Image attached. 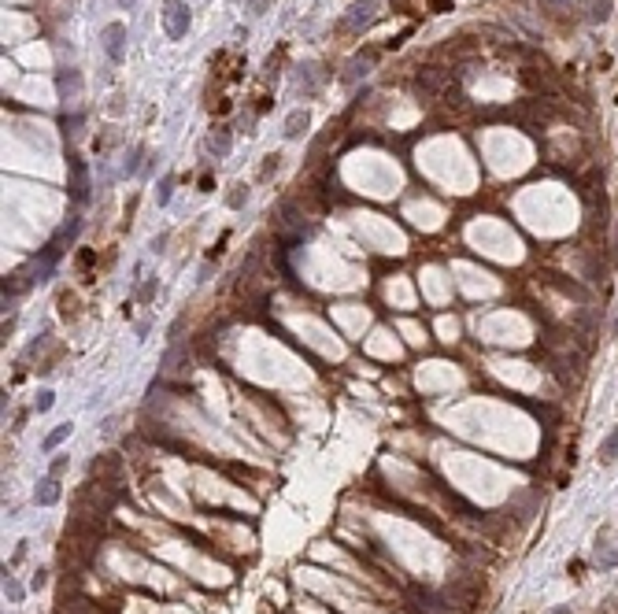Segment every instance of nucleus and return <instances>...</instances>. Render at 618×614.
<instances>
[{"mask_svg":"<svg viewBox=\"0 0 618 614\" xmlns=\"http://www.w3.org/2000/svg\"><path fill=\"white\" fill-rule=\"evenodd\" d=\"M482 596H485V585L478 577H455V581H448L444 585V599H452L455 607H467V611H474L482 603Z\"/></svg>","mask_w":618,"mask_h":614,"instance_id":"1","label":"nucleus"},{"mask_svg":"<svg viewBox=\"0 0 618 614\" xmlns=\"http://www.w3.org/2000/svg\"><path fill=\"white\" fill-rule=\"evenodd\" d=\"M89 478H96L100 485L118 492V481H123V459L118 455H93L89 459Z\"/></svg>","mask_w":618,"mask_h":614,"instance_id":"2","label":"nucleus"},{"mask_svg":"<svg viewBox=\"0 0 618 614\" xmlns=\"http://www.w3.org/2000/svg\"><path fill=\"white\" fill-rule=\"evenodd\" d=\"M164 30H167V37H186V30H189V8L182 4V0H167L164 4Z\"/></svg>","mask_w":618,"mask_h":614,"instance_id":"3","label":"nucleus"},{"mask_svg":"<svg viewBox=\"0 0 618 614\" xmlns=\"http://www.w3.org/2000/svg\"><path fill=\"white\" fill-rule=\"evenodd\" d=\"M448 82H452V74L444 71V67H422V71L415 74V89H418L422 96L444 93V89H448Z\"/></svg>","mask_w":618,"mask_h":614,"instance_id":"4","label":"nucleus"},{"mask_svg":"<svg viewBox=\"0 0 618 614\" xmlns=\"http://www.w3.org/2000/svg\"><path fill=\"white\" fill-rule=\"evenodd\" d=\"M374 15H378V4H374V0L352 4V12L341 19V30H363V26H371V23H374Z\"/></svg>","mask_w":618,"mask_h":614,"instance_id":"5","label":"nucleus"},{"mask_svg":"<svg viewBox=\"0 0 618 614\" xmlns=\"http://www.w3.org/2000/svg\"><path fill=\"white\" fill-rule=\"evenodd\" d=\"M278 233L289 237V241H297V237L308 233V222L297 215V208H292V204H285V208H281V215H278Z\"/></svg>","mask_w":618,"mask_h":614,"instance_id":"6","label":"nucleus"},{"mask_svg":"<svg viewBox=\"0 0 618 614\" xmlns=\"http://www.w3.org/2000/svg\"><path fill=\"white\" fill-rule=\"evenodd\" d=\"M100 41H104V52L112 56L115 63L123 60V41H126V26L123 23H107L104 26V34H100Z\"/></svg>","mask_w":618,"mask_h":614,"instance_id":"7","label":"nucleus"},{"mask_svg":"<svg viewBox=\"0 0 618 614\" xmlns=\"http://www.w3.org/2000/svg\"><path fill=\"white\" fill-rule=\"evenodd\" d=\"M204 145H208V152H211L215 159L230 156V145H233V141H230V130H226V126H219V130H211V134H208V141H204Z\"/></svg>","mask_w":618,"mask_h":614,"instance_id":"8","label":"nucleus"},{"mask_svg":"<svg viewBox=\"0 0 618 614\" xmlns=\"http://www.w3.org/2000/svg\"><path fill=\"white\" fill-rule=\"evenodd\" d=\"M60 500V478H45L34 489V503H41V507H52V503Z\"/></svg>","mask_w":618,"mask_h":614,"instance_id":"9","label":"nucleus"},{"mask_svg":"<svg viewBox=\"0 0 618 614\" xmlns=\"http://www.w3.org/2000/svg\"><path fill=\"white\" fill-rule=\"evenodd\" d=\"M378 60V52L371 48V52H360V56H355L352 63H348V71H344V82H360V74H367V67H371V63Z\"/></svg>","mask_w":618,"mask_h":614,"instance_id":"10","label":"nucleus"},{"mask_svg":"<svg viewBox=\"0 0 618 614\" xmlns=\"http://www.w3.org/2000/svg\"><path fill=\"white\" fill-rule=\"evenodd\" d=\"M522 82L529 85V89H540V93H556V82H551L545 71H533V67H526V71H522Z\"/></svg>","mask_w":618,"mask_h":614,"instance_id":"11","label":"nucleus"},{"mask_svg":"<svg viewBox=\"0 0 618 614\" xmlns=\"http://www.w3.org/2000/svg\"><path fill=\"white\" fill-rule=\"evenodd\" d=\"M71 429H74L71 422H60V426H56V429H52V433L45 437V444H41V448H45V451H56V448L63 444V440L71 437Z\"/></svg>","mask_w":618,"mask_h":614,"instance_id":"12","label":"nucleus"},{"mask_svg":"<svg viewBox=\"0 0 618 614\" xmlns=\"http://www.w3.org/2000/svg\"><path fill=\"white\" fill-rule=\"evenodd\" d=\"M303 130H308V111L300 107V111H292V115L285 118V137H300Z\"/></svg>","mask_w":618,"mask_h":614,"instance_id":"13","label":"nucleus"},{"mask_svg":"<svg viewBox=\"0 0 618 614\" xmlns=\"http://www.w3.org/2000/svg\"><path fill=\"white\" fill-rule=\"evenodd\" d=\"M600 459H603V462H615V459H618V429H611V433L603 437V444H600Z\"/></svg>","mask_w":618,"mask_h":614,"instance_id":"14","label":"nucleus"},{"mask_svg":"<svg viewBox=\"0 0 618 614\" xmlns=\"http://www.w3.org/2000/svg\"><path fill=\"white\" fill-rule=\"evenodd\" d=\"M611 15V0H589V23H603Z\"/></svg>","mask_w":618,"mask_h":614,"instance_id":"15","label":"nucleus"},{"mask_svg":"<svg viewBox=\"0 0 618 614\" xmlns=\"http://www.w3.org/2000/svg\"><path fill=\"white\" fill-rule=\"evenodd\" d=\"M4 596L12 599V603H19V599H23V585H19V581H15L12 574H8V570H4Z\"/></svg>","mask_w":618,"mask_h":614,"instance_id":"16","label":"nucleus"},{"mask_svg":"<svg viewBox=\"0 0 618 614\" xmlns=\"http://www.w3.org/2000/svg\"><path fill=\"white\" fill-rule=\"evenodd\" d=\"M60 93L67 96V93H78V74H60Z\"/></svg>","mask_w":618,"mask_h":614,"instance_id":"17","label":"nucleus"},{"mask_svg":"<svg viewBox=\"0 0 618 614\" xmlns=\"http://www.w3.org/2000/svg\"><path fill=\"white\" fill-rule=\"evenodd\" d=\"M245 200H248V189H245V186H233V192L226 197V204H230V208H241Z\"/></svg>","mask_w":618,"mask_h":614,"instance_id":"18","label":"nucleus"},{"mask_svg":"<svg viewBox=\"0 0 618 614\" xmlns=\"http://www.w3.org/2000/svg\"><path fill=\"white\" fill-rule=\"evenodd\" d=\"M52 404H56V392H48V389H45V392H37V411H48Z\"/></svg>","mask_w":618,"mask_h":614,"instance_id":"19","label":"nucleus"},{"mask_svg":"<svg viewBox=\"0 0 618 614\" xmlns=\"http://www.w3.org/2000/svg\"><path fill=\"white\" fill-rule=\"evenodd\" d=\"M63 470H67V455H56V459H52V467H48V478H60Z\"/></svg>","mask_w":618,"mask_h":614,"instance_id":"20","label":"nucleus"},{"mask_svg":"<svg viewBox=\"0 0 618 614\" xmlns=\"http://www.w3.org/2000/svg\"><path fill=\"white\" fill-rule=\"evenodd\" d=\"M170 189H175V178H164V181H159V204L170 200Z\"/></svg>","mask_w":618,"mask_h":614,"instance_id":"21","label":"nucleus"},{"mask_svg":"<svg viewBox=\"0 0 618 614\" xmlns=\"http://www.w3.org/2000/svg\"><path fill=\"white\" fill-rule=\"evenodd\" d=\"M152 293H156V285H152V282H145V285H141V293H137V296H141V300H152Z\"/></svg>","mask_w":618,"mask_h":614,"instance_id":"22","label":"nucleus"},{"mask_svg":"<svg viewBox=\"0 0 618 614\" xmlns=\"http://www.w3.org/2000/svg\"><path fill=\"white\" fill-rule=\"evenodd\" d=\"M430 8L433 12H448V0H430Z\"/></svg>","mask_w":618,"mask_h":614,"instance_id":"23","label":"nucleus"},{"mask_svg":"<svg viewBox=\"0 0 618 614\" xmlns=\"http://www.w3.org/2000/svg\"><path fill=\"white\" fill-rule=\"evenodd\" d=\"M545 614H570V607L563 603V607H551V611H545Z\"/></svg>","mask_w":618,"mask_h":614,"instance_id":"24","label":"nucleus"},{"mask_svg":"<svg viewBox=\"0 0 618 614\" xmlns=\"http://www.w3.org/2000/svg\"><path fill=\"white\" fill-rule=\"evenodd\" d=\"M615 337H618V318H615Z\"/></svg>","mask_w":618,"mask_h":614,"instance_id":"25","label":"nucleus"},{"mask_svg":"<svg viewBox=\"0 0 618 614\" xmlns=\"http://www.w3.org/2000/svg\"><path fill=\"white\" fill-rule=\"evenodd\" d=\"M123 4H130V0H123Z\"/></svg>","mask_w":618,"mask_h":614,"instance_id":"26","label":"nucleus"}]
</instances>
